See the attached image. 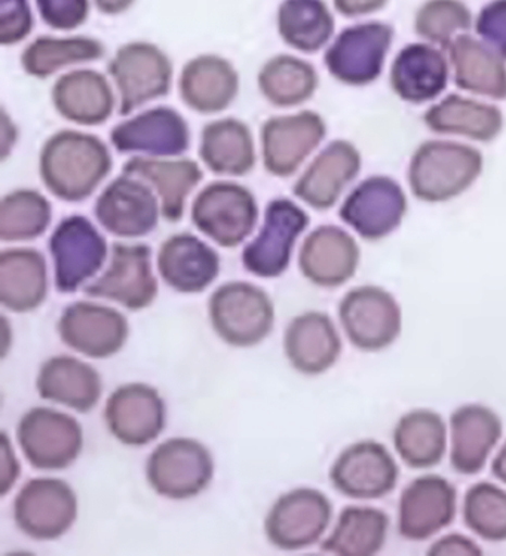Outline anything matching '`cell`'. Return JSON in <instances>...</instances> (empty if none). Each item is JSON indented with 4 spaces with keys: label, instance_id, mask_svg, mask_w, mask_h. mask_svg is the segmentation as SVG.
Returning <instances> with one entry per match:
<instances>
[{
    "label": "cell",
    "instance_id": "cell-48",
    "mask_svg": "<svg viewBox=\"0 0 506 556\" xmlns=\"http://www.w3.org/2000/svg\"><path fill=\"white\" fill-rule=\"evenodd\" d=\"M429 555L434 556H480L483 555L481 547L472 539L464 534L452 533L444 535L432 543Z\"/></svg>",
    "mask_w": 506,
    "mask_h": 556
},
{
    "label": "cell",
    "instance_id": "cell-16",
    "mask_svg": "<svg viewBox=\"0 0 506 556\" xmlns=\"http://www.w3.org/2000/svg\"><path fill=\"white\" fill-rule=\"evenodd\" d=\"M94 215L100 226L113 237L143 238L157 227L161 202L148 182L123 173L97 198Z\"/></svg>",
    "mask_w": 506,
    "mask_h": 556
},
{
    "label": "cell",
    "instance_id": "cell-32",
    "mask_svg": "<svg viewBox=\"0 0 506 556\" xmlns=\"http://www.w3.org/2000/svg\"><path fill=\"white\" fill-rule=\"evenodd\" d=\"M39 396L78 413H89L100 403L103 383L92 365L73 356L45 361L36 379Z\"/></svg>",
    "mask_w": 506,
    "mask_h": 556
},
{
    "label": "cell",
    "instance_id": "cell-51",
    "mask_svg": "<svg viewBox=\"0 0 506 556\" xmlns=\"http://www.w3.org/2000/svg\"><path fill=\"white\" fill-rule=\"evenodd\" d=\"M2 160L5 161L17 141V129L12 124L5 109L2 112Z\"/></svg>",
    "mask_w": 506,
    "mask_h": 556
},
{
    "label": "cell",
    "instance_id": "cell-8",
    "mask_svg": "<svg viewBox=\"0 0 506 556\" xmlns=\"http://www.w3.org/2000/svg\"><path fill=\"white\" fill-rule=\"evenodd\" d=\"M339 319L352 346L380 352L392 346L403 330V312L390 291L356 287L339 304Z\"/></svg>",
    "mask_w": 506,
    "mask_h": 556
},
{
    "label": "cell",
    "instance_id": "cell-53",
    "mask_svg": "<svg viewBox=\"0 0 506 556\" xmlns=\"http://www.w3.org/2000/svg\"><path fill=\"white\" fill-rule=\"evenodd\" d=\"M492 473L495 475L497 480L506 484V441L505 444L502 445L499 453H497L496 457L493 458Z\"/></svg>",
    "mask_w": 506,
    "mask_h": 556
},
{
    "label": "cell",
    "instance_id": "cell-20",
    "mask_svg": "<svg viewBox=\"0 0 506 556\" xmlns=\"http://www.w3.org/2000/svg\"><path fill=\"white\" fill-rule=\"evenodd\" d=\"M111 143L119 153L148 157H180L188 152V122L172 108L149 109L117 124Z\"/></svg>",
    "mask_w": 506,
    "mask_h": 556
},
{
    "label": "cell",
    "instance_id": "cell-46",
    "mask_svg": "<svg viewBox=\"0 0 506 556\" xmlns=\"http://www.w3.org/2000/svg\"><path fill=\"white\" fill-rule=\"evenodd\" d=\"M34 12L28 0H0V43L14 47L34 30Z\"/></svg>",
    "mask_w": 506,
    "mask_h": 556
},
{
    "label": "cell",
    "instance_id": "cell-38",
    "mask_svg": "<svg viewBox=\"0 0 506 556\" xmlns=\"http://www.w3.org/2000/svg\"><path fill=\"white\" fill-rule=\"evenodd\" d=\"M390 517L374 506H346L321 551L340 556H374L383 549Z\"/></svg>",
    "mask_w": 506,
    "mask_h": 556
},
{
    "label": "cell",
    "instance_id": "cell-22",
    "mask_svg": "<svg viewBox=\"0 0 506 556\" xmlns=\"http://www.w3.org/2000/svg\"><path fill=\"white\" fill-rule=\"evenodd\" d=\"M104 420L121 444L144 446L160 438L167 421V408L152 386L128 383L109 396Z\"/></svg>",
    "mask_w": 506,
    "mask_h": 556
},
{
    "label": "cell",
    "instance_id": "cell-17",
    "mask_svg": "<svg viewBox=\"0 0 506 556\" xmlns=\"http://www.w3.org/2000/svg\"><path fill=\"white\" fill-rule=\"evenodd\" d=\"M407 210L406 193L394 178L371 176L347 194L339 217L359 237L376 242L399 229Z\"/></svg>",
    "mask_w": 506,
    "mask_h": 556
},
{
    "label": "cell",
    "instance_id": "cell-29",
    "mask_svg": "<svg viewBox=\"0 0 506 556\" xmlns=\"http://www.w3.org/2000/svg\"><path fill=\"white\" fill-rule=\"evenodd\" d=\"M123 173L141 178L155 190L162 217L169 223L184 218L190 193L204 178L200 164L188 157L132 156L125 162Z\"/></svg>",
    "mask_w": 506,
    "mask_h": 556
},
{
    "label": "cell",
    "instance_id": "cell-3",
    "mask_svg": "<svg viewBox=\"0 0 506 556\" xmlns=\"http://www.w3.org/2000/svg\"><path fill=\"white\" fill-rule=\"evenodd\" d=\"M213 330L233 348H254L273 331L275 307L265 290L254 283H223L208 300Z\"/></svg>",
    "mask_w": 506,
    "mask_h": 556
},
{
    "label": "cell",
    "instance_id": "cell-50",
    "mask_svg": "<svg viewBox=\"0 0 506 556\" xmlns=\"http://www.w3.org/2000/svg\"><path fill=\"white\" fill-rule=\"evenodd\" d=\"M2 484H0V494L7 496L8 491L18 480L20 465L15 458L14 448L5 432L2 433Z\"/></svg>",
    "mask_w": 506,
    "mask_h": 556
},
{
    "label": "cell",
    "instance_id": "cell-6",
    "mask_svg": "<svg viewBox=\"0 0 506 556\" xmlns=\"http://www.w3.org/2000/svg\"><path fill=\"white\" fill-rule=\"evenodd\" d=\"M394 36V27L388 23L354 24L336 36L324 55V64L338 83L367 87L382 76Z\"/></svg>",
    "mask_w": 506,
    "mask_h": 556
},
{
    "label": "cell",
    "instance_id": "cell-23",
    "mask_svg": "<svg viewBox=\"0 0 506 556\" xmlns=\"http://www.w3.org/2000/svg\"><path fill=\"white\" fill-rule=\"evenodd\" d=\"M359 150L346 140H334L317 154L294 182L293 194L318 211L333 208L347 186L362 172Z\"/></svg>",
    "mask_w": 506,
    "mask_h": 556
},
{
    "label": "cell",
    "instance_id": "cell-18",
    "mask_svg": "<svg viewBox=\"0 0 506 556\" xmlns=\"http://www.w3.org/2000/svg\"><path fill=\"white\" fill-rule=\"evenodd\" d=\"M400 478L399 463L378 441L346 446L330 469V481L343 496L376 501L391 494Z\"/></svg>",
    "mask_w": 506,
    "mask_h": 556
},
{
    "label": "cell",
    "instance_id": "cell-49",
    "mask_svg": "<svg viewBox=\"0 0 506 556\" xmlns=\"http://www.w3.org/2000/svg\"><path fill=\"white\" fill-rule=\"evenodd\" d=\"M390 0H333L334 10L345 18L367 17L382 11Z\"/></svg>",
    "mask_w": 506,
    "mask_h": 556
},
{
    "label": "cell",
    "instance_id": "cell-34",
    "mask_svg": "<svg viewBox=\"0 0 506 556\" xmlns=\"http://www.w3.org/2000/svg\"><path fill=\"white\" fill-rule=\"evenodd\" d=\"M47 258L35 249H8L0 254V302L14 314L42 306L48 295Z\"/></svg>",
    "mask_w": 506,
    "mask_h": 556
},
{
    "label": "cell",
    "instance_id": "cell-30",
    "mask_svg": "<svg viewBox=\"0 0 506 556\" xmlns=\"http://www.w3.org/2000/svg\"><path fill=\"white\" fill-rule=\"evenodd\" d=\"M451 463L460 475L480 473L490 453L501 441L504 425L492 408L481 404H467L451 416Z\"/></svg>",
    "mask_w": 506,
    "mask_h": 556
},
{
    "label": "cell",
    "instance_id": "cell-41",
    "mask_svg": "<svg viewBox=\"0 0 506 556\" xmlns=\"http://www.w3.org/2000/svg\"><path fill=\"white\" fill-rule=\"evenodd\" d=\"M106 55V47L91 36H39L22 52L23 71L28 76L45 79L63 68L92 63Z\"/></svg>",
    "mask_w": 506,
    "mask_h": 556
},
{
    "label": "cell",
    "instance_id": "cell-19",
    "mask_svg": "<svg viewBox=\"0 0 506 556\" xmlns=\"http://www.w3.org/2000/svg\"><path fill=\"white\" fill-rule=\"evenodd\" d=\"M56 330L67 348L92 359L116 355L129 337L128 320L119 311L92 302H76L64 308Z\"/></svg>",
    "mask_w": 506,
    "mask_h": 556
},
{
    "label": "cell",
    "instance_id": "cell-43",
    "mask_svg": "<svg viewBox=\"0 0 506 556\" xmlns=\"http://www.w3.org/2000/svg\"><path fill=\"white\" fill-rule=\"evenodd\" d=\"M472 24V12L463 0H427L415 15L416 35L441 48L467 34Z\"/></svg>",
    "mask_w": 506,
    "mask_h": 556
},
{
    "label": "cell",
    "instance_id": "cell-4",
    "mask_svg": "<svg viewBox=\"0 0 506 556\" xmlns=\"http://www.w3.org/2000/svg\"><path fill=\"white\" fill-rule=\"evenodd\" d=\"M107 72L119 94L121 116L131 115L144 104L168 96L174 77L167 52L143 40L117 48Z\"/></svg>",
    "mask_w": 506,
    "mask_h": 556
},
{
    "label": "cell",
    "instance_id": "cell-13",
    "mask_svg": "<svg viewBox=\"0 0 506 556\" xmlns=\"http://www.w3.org/2000/svg\"><path fill=\"white\" fill-rule=\"evenodd\" d=\"M157 290L151 247L124 242L113 243L107 269L94 282L84 287L89 298L111 300L132 312L152 306Z\"/></svg>",
    "mask_w": 506,
    "mask_h": 556
},
{
    "label": "cell",
    "instance_id": "cell-14",
    "mask_svg": "<svg viewBox=\"0 0 506 556\" xmlns=\"http://www.w3.org/2000/svg\"><path fill=\"white\" fill-rule=\"evenodd\" d=\"M78 518V497L66 481L36 478L14 501V521L27 538L50 542L63 538Z\"/></svg>",
    "mask_w": 506,
    "mask_h": 556
},
{
    "label": "cell",
    "instance_id": "cell-2",
    "mask_svg": "<svg viewBox=\"0 0 506 556\" xmlns=\"http://www.w3.org/2000/svg\"><path fill=\"white\" fill-rule=\"evenodd\" d=\"M483 168V154L472 146L456 141H425L413 153L407 180L419 201L441 204L471 189Z\"/></svg>",
    "mask_w": 506,
    "mask_h": 556
},
{
    "label": "cell",
    "instance_id": "cell-25",
    "mask_svg": "<svg viewBox=\"0 0 506 556\" xmlns=\"http://www.w3.org/2000/svg\"><path fill=\"white\" fill-rule=\"evenodd\" d=\"M162 281L181 294H200L220 274V255L192 233H176L162 242L156 258Z\"/></svg>",
    "mask_w": 506,
    "mask_h": 556
},
{
    "label": "cell",
    "instance_id": "cell-37",
    "mask_svg": "<svg viewBox=\"0 0 506 556\" xmlns=\"http://www.w3.org/2000/svg\"><path fill=\"white\" fill-rule=\"evenodd\" d=\"M394 446L401 460L412 469L440 465L447 450V428L439 413L418 408L404 414L395 425Z\"/></svg>",
    "mask_w": 506,
    "mask_h": 556
},
{
    "label": "cell",
    "instance_id": "cell-33",
    "mask_svg": "<svg viewBox=\"0 0 506 556\" xmlns=\"http://www.w3.org/2000/svg\"><path fill=\"white\" fill-rule=\"evenodd\" d=\"M455 85L471 94L506 100V61L483 40L464 34L447 47Z\"/></svg>",
    "mask_w": 506,
    "mask_h": 556
},
{
    "label": "cell",
    "instance_id": "cell-42",
    "mask_svg": "<svg viewBox=\"0 0 506 556\" xmlns=\"http://www.w3.org/2000/svg\"><path fill=\"white\" fill-rule=\"evenodd\" d=\"M52 222V205L35 189H15L0 204L2 242H26L42 237Z\"/></svg>",
    "mask_w": 506,
    "mask_h": 556
},
{
    "label": "cell",
    "instance_id": "cell-5",
    "mask_svg": "<svg viewBox=\"0 0 506 556\" xmlns=\"http://www.w3.org/2000/svg\"><path fill=\"white\" fill-rule=\"evenodd\" d=\"M190 218L222 249H237L256 229L257 199L238 182L213 181L193 199Z\"/></svg>",
    "mask_w": 506,
    "mask_h": 556
},
{
    "label": "cell",
    "instance_id": "cell-39",
    "mask_svg": "<svg viewBox=\"0 0 506 556\" xmlns=\"http://www.w3.org/2000/svg\"><path fill=\"white\" fill-rule=\"evenodd\" d=\"M277 27L282 42L303 54H315L333 39L336 20L324 0H282Z\"/></svg>",
    "mask_w": 506,
    "mask_h": 556
},
{
    "label": "cell",
    "instance_id": "cell-9",
    "mask_svg": "<svg viewBox=\"0 0 506 556\" xmlns=\"http://www.w3.org/2000/svg\"><path fill=\"white\" fill-rule=\"evenodd\" d=\"M306 211L287 198L267 204L261 231L242 251V265L257 278H278L289 269L295 242L309 226Z\"/></svg>",
    "mask_w": 506,
    "mask_h": 556
},
{
    "label": "cell",
    "instance_id": "cell-15",
    "mask_svg": "<svg viewBox=\"0 0 506 556\" xmlns=\"http://www.w3.org/2000/svg\"><path fill=\"white\" fill-rule=\"evenodd\" d=\"M327 136V124L319 113L269 117L261 129L263 166L270 176H294Z\"/></svg>",
    "mask_w": 506,
    "mask_h": 556
},
{
    "label": "cell",
    "instance_id": "cell-44",
    "mask_svg": "<svg viewBox=\"0 0 506 556\" xmlns=\"http://www.w3.org/2000/svg\"><path fill=\"white\" fill-rule=\"evenodd\" d=\"M464 521L488 542L506 540V491L492 482H479L465 493Z\"/></svg>",
    "mask_w": 506,
    "mask_h": 556
},
{
    "label": "cell",
    "instance_id": "cell-24",
    "mask_svg": "<svg viewBox=\"0 0 506 556\" xmlns=\"http://www.w3.org/2000/svg\"><path fill=\"white\" fill-rule=\"evenodd\" d=\"M362 251L354 237L338 226H319L307 235L299 253V269L307 281L338 288L358 270Z\"/></svg>",
    "mask_w": 506,
    "mask_h": 556
},
{
    "label": "cell",
    "instance_id": "cell-35",
    "mask_svg": "<svg viewBox=\"0 0 506 556\" xmlns=\"http://www.w3.org/2000/svg\"><path fill=\"white\" fill-rule=\"evenodd\" d=\"M200 157L217 176L244 177L257 162L253 132L237 117L210 122L201 132Z\"/></svg>",
    "mask_w": 506,
    "mask_h": 556
},
{
    "label": "cell",
    "instance_id": "cell-40",
    "mask_svg": "<svg viewBox=\"0 0 506 556\" xmlns=\"http://www.w3.org/2000/svg\"><path fill=\"white\" fill-rule=\"evenodd\" d=\"M318 85V72L309 61L289 54L267 60L257 75L263 99L278 109L305 104L315 96Z\"/></svg>",
    "mask_w": 506,
    "mask_h": 556
},
{
    "label": "cell",
    "instance_id": "cell-36",
    "mask_svg": "<svg viewBox=\"0 0 506 556\" xmlns=\"http://www.w3.org/2000/svg\"><path fill=\"white\" fill-rule=\"evenodd\" d=\"M429 131L441 136H460L489 143L504 129V113L496 105L451 94L431 105L423 115Z\"/></svg>",
    "mask_w": 506,
    "mask_h": 556
},
{
    "label": "cell",
    "instance_id": "cell-31",
    "mask_svg": "<svg viewBox=\"0 0 506 556\" xmlns=\"http://www.w3.org/2000/svg\"><path fill=\"white\" fill-rule=\"evenodd\" d=\"M284 351L295 371L319 376L338 363L342 339L329 315L306 312L295 316L287 327Z\"/></svg>",
    "mask_w": 506,
    "mask_h": 556
},
{
    "label": "cell",
    "instance_id": "cell-52",
    "mask_svg": "<svg viewBox=\"0 0 506 556\" xmlns=\"http://www.w3.org/2000/svg\"><path fill=\"white\" fill-rule=\"evenodd\" d=\"M136 0H94L97 10L104 15H121L131 10Z\"/></svg>",
    "mask_w": 506,
    "mask_h": 556
},
{
    "label": "cell",
    "instance_id": "cell-1",
    "mask_svg": "<svg viewBox=\"0 0 506 556\" xmlns=\"http://www.w3.org/2000/svg\"><path fill=\"white\" fill-rule=\"evenodd\" d=\"M113 168L111 150L100 137L62 129L52 134L39 154V176L48 192L60 201H87Z\"/></svg>",
    "mask_w": 506,
    "mask_h": 556
},
{
    "label": "cell",
    "instance_id": "cell-12",
    "mask_svg": "<svg viewBox=\"0 0 506 556\" xmlns=\"http://www.w3.org/2000/svg\"><path fill=\"white\" fill-rule=\"evenodd\" d=\"M333 518L330 498L315 489H294L282 494L265 519L270 545L281 551H302L314 546L329 529Z\"/></svg>",
    "mask_w": 506,
    "mask_h": 556
},
{
    "label": "cell",
    "instance_id": "cell-11",
    "mask_svg": "<svg viewBox=\"0 0 506 556\" xmlns=\"http://www.w3.org/2000/svg\"><path fill=\"white\" fill-rule=\"evenodd\" d=\"M106 238L84 215L63 218L52 231L50 253L56 291L72 294L94 278L107 258Z\"/></svg>",
    "mask_w": 506,
    "mask_h": 556
},
{
    "label": "cell",
    "instance_id": "cell-28",
    "mask_svg": "<svg viewBox=\"0 0 506 556\" xmlns=\"http://www.w3.org/2000/svg\"><path fill=\"white\" fill-rule=\"evenodd\" d=\"M451 77V63L435 45H406L391 66L390 84L399 99L410 104H423L439 99Z\"/></svg>",
    "mask_w": 506,
    "mask_h": 556
},
{
    "label": "cell",
    "instance_id": "cell-10",
    "mask_svg": "<svg viewBox=\"0 0 506 556\" xmlns=\"http://www.w3.org/2000/svg\"><path fill=\"white\" fill-rule=\"evenodd\" d=\"M20 448L39 470H63L78 460L84 448V429L75 417L56 409H28L17 428Z\"/></svg>",
    "mask_w": 506,
    "mask_h": 556
},
{
    "label": "cell",
    "instance_id": "cell-26",
    "mask_svg": "<svg viewBox=\"0 0 506 556\" xmlns=\"http://www.w3.org/2000/svg\"><path fill=\"white\" fill-rule=\"evenodd\" d=\"M52 104L63 119L80 127H97L111 119L116 96L103 73L75 68L55 80Z\"/></svg>",
    "mask_w": 506,
    "mask_h": 556
},
{
    "label": "cell",
    "instance_id": "cell-7",
    "mask_svg": "<svg viewBox=\"0 0 506 556\" xmlns=\"http://www.w3.org/2000/svg\"><path fill=\"white\" fill-rule=\"evenodd\" d=\"M146 477L162 497L188 501L208 489L214 460L205 445L189 438H172L157 445L148 458Z\"/></svg>",
    "mask_w": 506,
    "mask_h": 556
},
{
    "label": "cell",
    "instance_id": "cell-47",
    "mask_svg": "<svg viewBox=\"0 0 506 556\" xmlns=\"http://www.w3.org/2000/svg\"><path fill=\"white\" fill-rule=\"evenodd\" d=\"M479 38L506 61V0H490L473 20Z\"/></svg>",
    "mask_w": 506,
    "mask_h": 556
},
{
    "label": "cell",
    "instance_id": "cell-45",
    "mask_svg": "<svg viewBox=\"0 0 506 556\" xmlns=\"http://www.w3.org/2000/svg\"><path fill=\"white\" fill-rule=\"evenodd\" d=\"M39 17L52 30L73 31L87 23L89 0H35Z\"/></svg>",
    "mask_w": 506,
    "mask_h": 556
},
{
    "label": "cell",
    "instance_id": "cell-21",
    "mask_svg": "<svg viewBox=\"0 0 506 556\" xmlns=\"http://www.w3.org/2000/svg\"><path fill=\"white\" fill-rule=\"evenodd\" d=\"M457 491L440 475L416 478L401 493L399 533L410 542H423L455 521Z\"/></svg>",
    "mask_w": 506,
    "mask_h": 556
},
{
    "label": "cell",
    "instance_id": "cell-27",
    "mask_svg": "<svg viewBox=\"0 0 506 556\" xmlns=\"http://www.w3.org/2000/svg\"><path fill=\"white\" fill-rule=\"evenodd\" d=\"M178 92L190 111L217 115L229 109L240 94V75L220 55H198L181 68Z\"/></svg>",
    "mask_w": 506,
    "mask_h": 556
}]
</instances>
